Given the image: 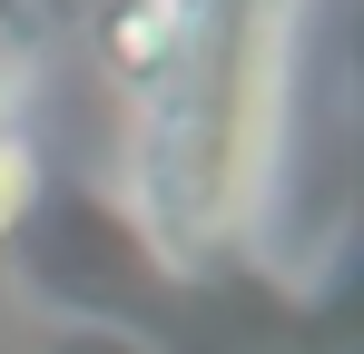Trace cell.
<instances>
[{"label":"cell","mask_w":364,"mask_h":354,"mask_svg":"<svg viewBox=\"0 0 364 354\" xmlns=\"http://www.w3.org/2000/svg\"><path fill=\"white\" fill-rule=\"evenodd\" d=\"M99 59L128 89H168L197 59V0H109L99 10Z\"/></svg>","instance_id":"obj_1"},{"label":"cell","mask_w":364,"mask_h":354,"mask_svg":"<svg viewBox=\"0 0 364 354\" xmlns=\"http://www.w3.org/2000/svg\"><path fill=\"white\" fill-rule=\"evenodd\" d=\"M40 197H50V158H40V138H30V128H0V246L40 217Z\"/></svg>","instance_id":"obj_2"},{"label":"cell","mask_w":364,"mask_h":354,"mask_svg":"<svg viewBox=\"0 0 364 354\" xmlns=\"http://www.w3.org/2000/svg\"><path fill=\"white\" fill-rule=\"evenodd\" d=\"M20 109H30V69L0 59V128H20Z\"/></svg>","instance_id":"obj_3"}]
</instances>
